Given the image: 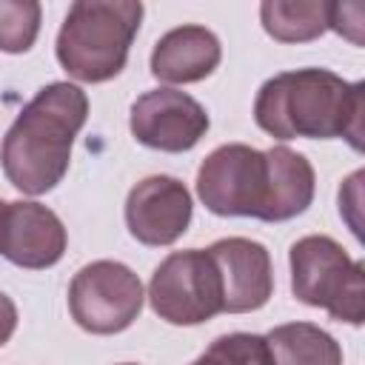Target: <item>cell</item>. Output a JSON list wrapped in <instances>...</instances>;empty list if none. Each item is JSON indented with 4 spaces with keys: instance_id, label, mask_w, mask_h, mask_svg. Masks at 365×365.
Masks as SVG:
<instances>
[{
    "instance_id": "1",
    "label": "cell",
    "mask_w": 365,
    "mask_h": 365,
    "mask_svg": "<svg viewBox=\"0 0 365 365\" xmlns=\"http://www.w3.org/2000/svg\"><path fill=\"white\" fill-rule=\"evenodd\" d=\"M365 83H348L328 68H297L265 80L254 100L257 125L274 140L342 137L362 151Z\"/></svg>"
},
{
    "instance_id": "2",
    "label": "cell",
    "mask_w": 365,
    "mask_h": 365,
    "mask_svg": "<svg viewBox=\"0 0 365 365\" xmlns=\"http://www.w3.org/2000/svg\"><path fill=\"white\" fill-rule=\"evenodd\" d=\"M88 117V97L74 83L43 86L9 125L0 163L6 180L23 194L51 191L68 171L71 145Z\"/></svg>"
},
{
    "instance_id": "3",
    "label": "cell",
    "mask_w": 365,
    "mask_h": 365,
    "mask_svg": "<svg viewBox=\"0 0 365 365\" xmlns=\"http://www.w3.org/2000/svg\"><path fill=\"white\" fill-rule=\"evenodd\" d=\"M137 0H77L57 31V60L80 83H106L125 68L140 31Z\"/></svg>"
},
{
    "instance_id": "4",
    "label": "cell",
    "mask_w": 365,
    "mask_h": 365,
    "mask_svg": "<svg viewBox=\"0 0 365 365\" xmlns=\"http://www.w3.org/2000/svg\"><path fill=\"white\" fill-rule=\"evenodd\" d=\"M291 291L311 308H325L331 319L362 325L365 319V268L348 251L325 237L308 234L288 251Z\"/></svg>"
},
{
    "instance_id": "5",
    "label": "cell",
    "mask_w": 365,
    "mask_h": 365,
    "mask_svg": "<svg viewBox=\"0 0 365 365\" xmlns=\"http://www.w3.org/2000/svg\"><path fill=\"white\" fill-rule=\"evenodd\" d=\"M197 197L217 217H254L268 222L271 214V160L245 143L214 148L197 171Z\"/></svg>"
},
{
    "instance_id": "6",
    "label": "cell",
    "mask_w": 365,
    "mask_h": 365,
    "mask_svg": "<svg viewBox=\"0 0 365 365\" xmlns=\"http://www.w3.org/2000/svg\"><path fill=\"white\" fill-rule=\"evenodd\" d=\"M148 302L168 325H200L222 314V282L208 248L168 254L151 274Z\"/></svg>"
},
{
    "instance_id": "7",
    "label": "cell",
    "mask_w": 365,
    "mask_h": 365,
    "mask_svg": "<svg viewBox=\"0 0 365 365\" xmlns=\"http://www.w3.org/2000/svg\"><path fill=\"white\" fill-rule=\"evenodd\" d=\"M140 277L117 259H94L83 265L68 285V311L88 334H120L143 311Z\"/></svg>"
},
{
    "instance_id": "8",
    "label": "cell",
    "mask_w": 365,
    "mask_h": 365,
    "mask_svg": "<svg viewBox=\"0 0 365 365\" xmlns=\"http://www.w3.org/2000/svg\"><path fill=\"white\" fill-rule=\"evenodd\" d=\"M128 125L137 143L157 151L180 154L194 148L205 137L211 120L191 94L177 88H151L131 103Z\"/></svg>"
},
{
    "instance_id": "9",
    "label": "cell",
    "mask_w": 365,
    "mask_h": 365,
    "mask_svg": "<svg viewBox=\"0 0 365 365\" xmlns=\"http://www.w3.org/2000/svg\"><path fill=\"white\" fill-rule=\"evenodd\" d=\"M191 214V194L185 182L171 174H151L125 197V225L137 242L151 248L177 242L188 231Z\"/></svg>"
},
{
    "instance_id": "10",
    "label": "cell",
    "mask_w": 365,
    "mask_h": 365,
    "mask_svg": "<svg viewBox=\"0 0 365 365\" xmlns=\"http://www.w3.org/2000/svg\"><path fill=\"white\" fill-rule=\"evenodd\" d=\"M220 282H222V311L248 314L262 308L274 294V265L262 242L248 237H225L208 248Z\"/></svg>"
},
{
    "instance_id": "11",
    "label": "cell",
    "mask_w": 365,
    "mask_h": 365,
    "mask_svg": "<svg viewBox=\"0 0 365 365\" xmlns=\"http://www.w3.org/2000/svg\"><path fill=\"white\" fill-rule=\"evenodd\" d=\"M68 234L63 220L34 200H14L6 208L0 254L20 268H51L63 259Z\"/></svg>"
},
{
    "instance_id": "12",
    "label": "cell",
    "mask_w": 365,
    "mask_h": 365,
    "mask_svg": "<svg viewBox=\"0 0 365 365\" xmlns=\"http://www.w3.org/2000/svg\"><path fill=\"white\" fill-rule=\"evenodd\" d=\"M222 60L220 37L197 23L165 31L151 51V74L163 83H200Z\"/></svg>"
},
{
    "instance_id": "13",
    "label": "cell",
    "mask_w": 365,
    "mask_h": 365,
    "mask_svg": "<svg viewBox=\"0 0 365 365\" xmlns=\"http://www.w3.org/2000/svg\"><path fill=\"white\" fill-rule=\"evenodd\" d=\"M271 160V214L268 222H285L299 217L317 191V174L305 154L274 145L265 151Z\"/></svg>"
},
{
    "instance_id": "14",
    "label": "cell",
    "mask_w": 365,
    "mask_h": 365,
    "mask_svg": "<svg viewBox=\"0 0 365 365\" xmlns=\"http://www.w3.org/2000/svg\"><path fill=\"white\" fill-rule=\"evenodd\" d=\"M274 365H342L339 342L314 322H285L265 334Z\"/></svg>"
},
{
    "instance_id": "15",
    "label": "cell",
    "mask_w": 365,
    "mask_h": 365,
    "mask_svg": "<svg viewBox=\"0 0 365 365\" xmlns=\"http://www.w3.org/2000/svg\"><path fill=\"white\" fill-rule=\"evenodd\" d=\"M262 29L279 43H308L328 31V0H265L259 6Z\"/></svg>"
},
{
    "instance_id": "16",
    "label": "cell",
    "mask_w": 365,
    "mask_h": 365,
    "mask_svg": "<svg viewBox=\"0 0 365 365\" xmlns=\"http://www.w3.org/2000/svg\"><path fill=\"white\" fill-rule=\"evenodd\" d=\"M43 9L37 0H0V51L23 54L34 46Z\"/></svg>"
},
{
    "instance_id": "17",
    "label": "cell",
    "mask_w": 365,
    "mask_h": 365,
    "mask_svg": "<svg viewBox=\"0 0 365 365\" xmlns=\"http://www.w3.org/2000/svg\"><path fill=\"white\" fill-rule=\"evenodd\" d=\"M191 365H274L265 336L259 334H222Z\"/></svg>"
},
{
    "instance_id": "18",
    "label": "cell",
    "mask_w": 365,
    "mask_h": 365,
    "mask_svg": "<svg viewBox=\"0 0 365 365\" xmlns=\"http://www.w3.org/2000/svg\"><path fill=\"white\" fill-rule=\"evenodd\" d=\"M351 11V3H331V20H328V29H334L336 34L348 37L354 46H362V6L354 11V17H348Z\"/></svg>"
},
{
    "instance_id": "19",
    "label": "cell",
    "mask_w": 365,
    "mask_h": 365,
    "mask_svg": "<svg viewBox=\"0 0 365 365\" xmlns=\"http://www.w3.org/2000/svg\"><path fill=\"white\" fill-rule=\"evenodd\" d=\"M14 328H17V305L11 302L9 294L0 291V348L11 339Z\"/></svg>"
},
{
    "instance_id": "20",
    "label": "cell",
    "mask_w": 365,
    "mask_h": 365,
    "mask_svg": "<svg viewBox=\"0 0 365 365\" xmlns=\"http://www.w3.org/2000/svg\"><path fill=\"white\" fill-rule=\"evenodd\" d=\"M6 208H9V202H6V200H0V237H3V222H6Z\"/></svg>"
},
{
    "instance_id": "21",
    "label": "cell",
    "mask_w": 365,
    "mask_h": 365,
    "mask_svg": "<svg viewBox=\"0 0 365 365\" xmlns=\"http://www.w3.org/2000/svg\"><path fill=\"white\" fill-rule=\"evenodd\" d=\"M120 365H134V362H120Z\"/></svg>"
}]
</instances>
